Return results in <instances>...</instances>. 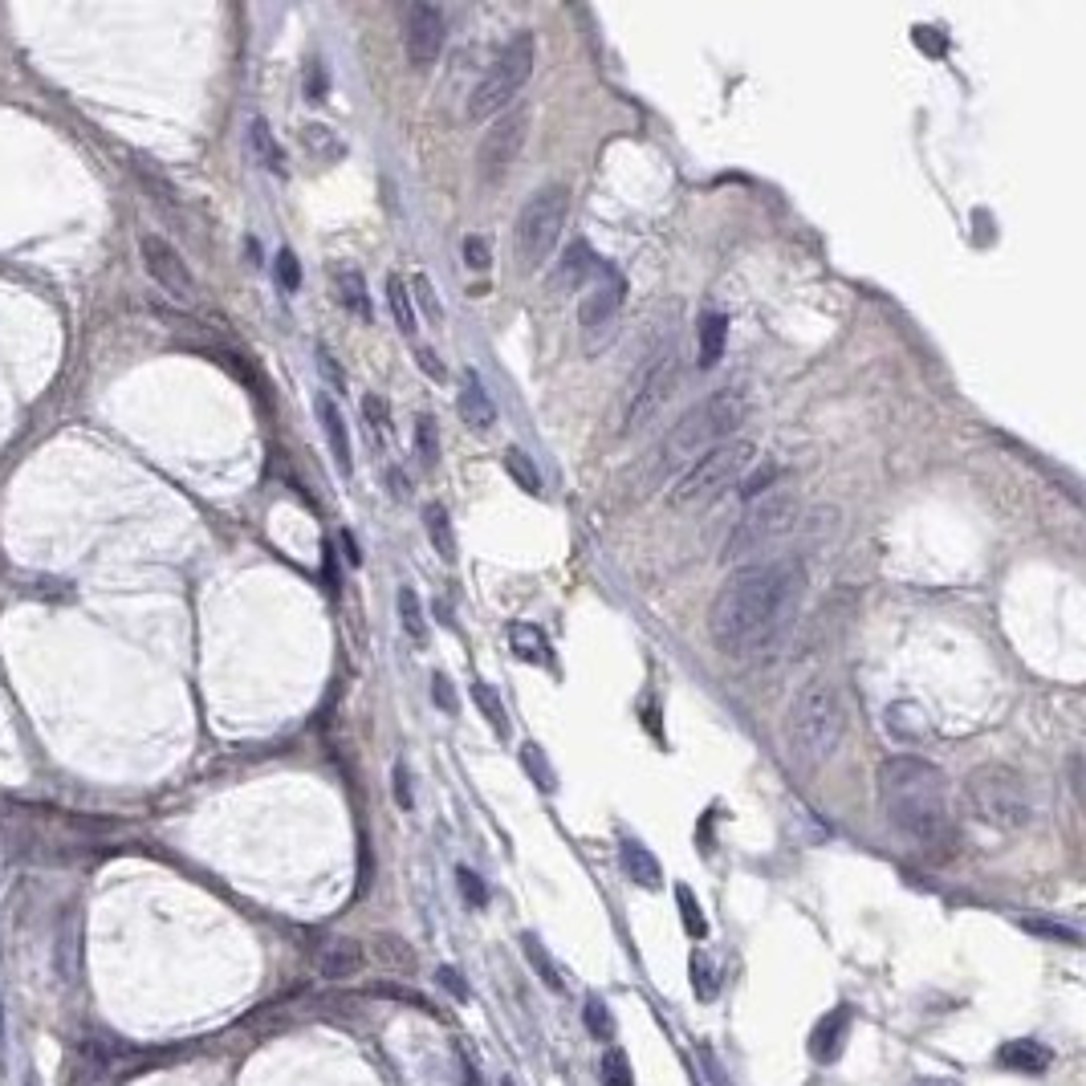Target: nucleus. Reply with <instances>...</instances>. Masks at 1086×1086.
<instances>
[{"label": "nucleus", "instance_id": "4be33fe9", "mask_svg": "<svg viewBox=\"0 0 1086 1086\" xmlns=\"http://www.w3.org/2000/svg\"><path fill=\"white\" fill-rule=\"evenodd\" d=\"M724 342H729V318L724 314H704V322L696 326V350H700V367L712 371L720 354H724Z\"/></svg>", "mask_w": 1086, "mask_h": 1086}, {"label": "nucleus", "instance_id": "2f4dec72", "mask_svg": "<svg viewBox=\"0 0 1086 1086\" xmlns=\"http://www.w3.org/2000/svg\"><path fill=\"white\" fill-rule=\"evenodd\" d=\"M521 944H525V956H529V964H533V969H537V977H541V981H546V989H554V993H562V989H566V981H562V973L554 969V960H550V952H546V948H541V940H533V936H525Z\"/></svg>", "mask_w": 1086, "mask_h": 1086}, {"label": "nucleus", "instance_id": "b1692460", "mask_svg": "<svg viewBox=\"0 0 1086 1086\" xmlns=\"http://www.w3.org/2000/svg\"><path fill=\"white\" fill-rule=\"evenodd\" d=\"M249 143H253V151H257V159H261V167H265V171L285 175V151H281V143L273 139V131H269L265 118H253V127H249Z\"/></svg>", "mask_w": 1086, "mask_h": 1086}, {"label": "nucleus", "instance_id": "f8f14e48", "mask_svg": "<svg viewBox=\"0 0 1086 1086\" xmlns=\"http://www.w3.org/2000/svg\"><path fill=\"white\" fill-rule=\"evenodd\" d=\"M623 301H627V277H623L615 265L598 261V269H594V277L586 281V293H582V301H578V322H582L586 342H594V334H598V338L611 334V326H615V318H619V310H623Z\"/></svg>", "mask_w": 1086, "mask_h": 1086}, {"label": "nucleus", "instance_id": "7ed1b4c3", "mask_svg": "<svg viewBox=\"0 0 1086 1086\" xmlns=\"http://www.w3.org/2000/svg\"><path fill=\"white\" fill-rule=\"evenodd\" d=\"M745 415H749V395L745 391H737V387L712 391L708 399H700L696 407H688L672 424V432L663 436V444H659V468L663 472H672V468L684 472L704 452L720 448L724 440H737V428L745 424Z\"/></svg>", "mask_w": 1086, "mask_h": 1086}, {"label": "nucleus", "instance_id": "7c9ffc66", "mask_svg": "<svg viewBox=\"0 0 1086 1086\" xmlns=\"http://www.w3.org/2000/svg\"><path fill=\"white\" fill-rule=\"evenodd\" d=\"M692 993L700 1001H716V989H720V977H716V964L708 960V952H692Z\"/></svg>", "mask_w": 1086, "mask_h": 1086}, {"label": "nucleus", "instance_id": "37998d69", "mask_svg": "<svg viewBox=\"0 0 1086 1086\" xmlns=\"http://www.w3.org/2000/svg\"><path fill=\"white\" fill-rule=\"evenodd\" d=\"M456 879H460L464 899H472L476 908H485V903H489V891H485V883H480V875H476V871H468V867H460V871H456Z\"/></svg>", "mask_w": 1086, "mask_h": 1086}, {"label": "nucleus", "instance_id": "9d476101", "mask_svg": "<svg viewBox=\"0 0 1086 1086\" xmlns=\"http://www.w3.org/2000/svg\"><path fill=\"white\" fill-rule=\"evenodd\" d=\"M676 375H680V350H676V342L668 338V342H659V346L639 362V371H635L631 383H627V399H623V436L643 432L651 419L663 411V403L672 399Z\"/></svg>", "mask_w": 1086, "mask_h": 1086}, {"label": "nucleus", "instance_id": "e433bc0d", "mask_svg": "<svg viewBox=\"0 0 1086 1086\" xmlns=\"http://www.w3.org/2000/svg\"><path fill=\"white\" fill-rule=\"evenodd\" d=\"M586 1030H590L598 1042H611V1038H615V1017H611V1009L602 1005L598 997H586Z\"/></svg>", "mask_w": 1086, "mask_h": 1086}, {"label": "nucleus", "instance_id": "4c0bfd02", "mask_svg": "<svg viewBox=\"0 0 1086 1086\" xmlns=\"http://www.w3.org/2000/svg\"><path fill=\"white\" fill-rule=\"evenodd\" d=\"M676 903H680V916H684L688 936H704V932H708V924H704V912H700L696 895H692L688 887H676Z\"/></svg>", "mask_w": 1086, "mask_h": 1086}, {"label": "nucleus", "instance_id": "39448f33", "mask_svg": "<svg viewBox=\"0 0 1086 1086\" xmlns=\"http://www.w3.org/2000/svg\"><path fill=\"white\" fill-rule=\"evenodd\" d=\"M757 460V444L753 440H724L720 448L704 452L696 464H688L676 485L668 493V501L676 509H696V505H712L716 497H724L729 489H737L745 472Z\"/></svg>", "mask_w": 1086, "mask_h": 1086}, {"label": "nucleus", "instance_id": "a18cd8bd", "mask_svg": "<svg viewBox=\"0 0 1086 1086\" xmlns=\"http://www.w3.org/2000/svg\"><path fill=\"white\" fill-rule=\"evenodd\" d=\"M773 480H777V468H773V464H765V468H761L757 476H749V480H741V485H745L741 493H745V497L753 501V497H761L765 489H773Z\"/></svg>", "mask_w": 1086, "mask_h": 1086}, {"label": "nucleus", "instance_id": "72a5a7b5", "mask_svg": "<svg viewBox=\"0 0 1086 1086\" xmlns=\"http://www.w3.org/2000/svg\"><path fill=\"white\" fill-rule=\"evenodd\" d=\"M598 1070H602V1086H635L631 1062H627V1054H623V1050H615V1046H611L607 1054H602Z\"/></svg>", "mask_w": 1086, "mask_h": 1086}, {"label": "nucleus", "instance_id": "de8ad7c7", "mask_svg": "<svg viewBox=\"0 0 1086 1086\" xmlns=\"http://www.w3.org/2000/svg\"><path fill=\"white\" fill-rule=\"evenodd\" d=\"M395 802H399L403 810H411V777H407V765H403V761L395 765Z\"/></svg>", "mask_w": 1086, "mask_h": 1086}, {"label": "nucleus", "instance_id": "f03ea898", "mask_svg": "<svg viewBox=\"0 0 1086 1086\" xmlns=\"http://www.w3.org/2000/svg\"><path fill=\"white\" fill-rule=\"evenodd\" d=\"M875 786L887 826L908 838L912 847L932 851L952 838L948 777L940 765L924 757H887L875 773Z\"/></svg>", "mask_w": 1086, "mask_h": 1086}, {"label": "nucleus", "instance_id": "c03bdc74", "mask_svg": "<svg viewBox=\"0 0 1086 1086\" xmlns=\"http://www.w3.org/2000/svg\"><path fill=\"white\" fill-rule=\"evenodd\" d=\"M464 261L472 269H489L493 253H489V240H480V236H464Z\"/></svg>", "mask_w": 1086, "mask_h": 1086}, {"label": "nucleus", "instance_id": "1a4fd4ad", "mask_svg": "<svg viewBox=\"0 0 1086 1086\" xmlns=\"http://www.w3.org/2000/svg\"><path fill=\"white\" fill-rule=\"evenodd\" d=\"M533 66H537V37L529 29H521L501 49V57L489 66V74L476 82V90L468 94V118L472 123H485V118L505 114V106L517 98V90L529 82Z\"/></svg>", "mask_w": 1086, "mask_h": 1086}, {"label": "nucleus", "instance_id": "0eeeda50", "mask_svg": "<svg viewBox=\"0 0 1086 1086\" xmlns=\"http://www.w3.org/2000/svg\"><path fill=\"white\" fill-rule=\"evenodd\" d=\"M964 798L973 814L997 830H1025L1034 822V802L1025 790V777L1009 765H977L964 777Z\"/></svg>", "mask_w": 1086, "mask_h": 1086}, {"label": "nucleus", "instance_id": "412c9836", "mask_svg": "<svg viewBox=\"0 0 1086 1086\" xmlns=\"http://www.w3.org/2000/svg\"><path fill=\"white\" fill-rule=\"evenodd\" d=\"M619 859H623V871L631 875V883H639L643 891H659L663 887V867H659V859L643 847V842H623V851H619Z\"/></svg>", "mask_w": 1086, "mask_h": 1086}, {"label": "nucleus", "instance_id": "a19ab883", "mask_svg": "<svg viewBox=\"0 0 1086 1086\" xmlns=\"http://www.w3.org/2000/svg\"><path fill=\"white\" fill-rule=\"evenodd\" d=\"M273 265H277V281H281V289H285V293H297V289H301V265H297V257H293L289 249H281Z\"/></svg>", "mask_w": 1086, "mask_h": 1086}, {"label": "nucleus", "instance_id": "5701e85b", "mask_svg": "<svg viewBox=\"0 0 1086 1086\" xmlns=\"http://www.w3.org/2000/svg\"><path fill=\"white\" fill-rule=\"evenodd\" d=\"M1001 1066L1025 1070V1074H1042L1050 1066V1050L1038 1046V1042H1009V1046H1001Z\"/></svg>", "mask_w": 1086, "mask_h": 1086}, {"label": "nucleus", "instance_id": "6e6552de", "mask_svg": "<svg viewBox=\"0 0 1086 1086\" xmlns=\"http://www.w3.org/2000/svg\"><path fill=\"white\" fill-rule=\"evenodd\" d=\"M566 212H570L566 184H546L521 204L517 224H513V249H517V265L525 273H533L550 261V253L562 240V228H566Z\"/></svg>", "mask_w": 1086, "mask_h": 1086}, {"label": "nucleus", "instance_id": "864d4df0", "mask_svg": "<svg viewBox=\"0 0 1086 1086\" xmlns=\"http://www.w3.org/2000/svg\"><path fill=\"white\" fill-rule=\"evenodd\" d=\"M924 1086H956V1082H944V1078H928Z\"/></svg>", "mask_w": 1086, "mask_h": 1086}, {"label": "nucleus", "instance_id": "c85d7f7f", "mask_svg": "<svg viewBox=\"0 0 1086 1086\" xmlns=\"http://www.w3.org/2000/svg\"><path fill=\"white\" fill-rule=\"evenodd\" d=\"M387 301H391L395 326H399L403 334H415L419 326H415V306H411V289L403 285V277H399V273H391V277H387Z\"/></svg>", "mask_w": 1086, "mask_h": 1086}, {"label": "nucleus", "instance_id": "423d86ee", "mask_svg": "<svg viewBox=\"0 0 1086 1086\" xmlns=\"http://www.w3.org/2000/svg\"><path fill=\"white\" fill-rule=\"evenodd\" d=\"M802 505L790 489H765L761 497L749 501V509L741 513V521L733 525L729 541H724V562H761V554H769L781 537H786L798 521Z\"/></svg>", "mask_w": 1086, "mask_h": 1086}, {"label": "nucleus", "instance_id": "ddd939ff", "mask_svg": "<svg viewBox=\"0 0 1086 1086\" xmlns=\"http://www.w3.org/2000/svg\"><path fill=\"white\" fill-rule=\"evenodd\" d=\"M139 257H143V269L147 277L175 301H192L196 297V277L184 261V253H179L167 236L159 232H143L139 236Z\"/></svg>", "mask_w": 1086, "mask_h": 1086}, {"label": "nucleus", "instance_id": "79ce46f5", "mask_svg": "<svg viewBox=\"0 0 1086 1086\" xmlns=\"http://www.w3.org/2000/svg\"><path fill=\"white\" fill-rule=\"evenodd\" d=\"M411 289H415L411 297L419 301V306H424V314H428V318H440V314H444V310H440V297H436V289H432V281H428V277H415V281H411Z\"/></svg>", "mask_w": 1086, "mask_h": 1086}, {"label": "nucleus", "instance_id": "ea45409f", "mask_svg": "<svg viewBox=\"0 0 1086 1086\" xmlns=\"http://www.w3.org/2000/svg\"><path fill=\"white\" fill-rule=\"evenodd\" d=\"M521 761H525V769L529 773H537V786L541 790H554V773H550V765H546V753H541V745H525L521 749Z\"/></svg>", "mask_w": 1086, "mask_h": 1086}, {"label": "nucleus", "instance_id": "09e8293b", "mask_svg": "<svg viewBox=\"0 0 1086 1086\" xmlns=\"http://www.w3.org/2000/svg\"><path fill=\"white\" fill-rule=\"evenodd\" d=\"M440 981H444V989H448L456 1001H468V989H464V981H460L456 969H448V964H444V969H440Z\"/></svg>", "mask_w": 1086, "mask_h": 1086}, {"label": "nucleus", "instance_id": "4468645a", "mask_svg": "<svg viewBox=\"0 0 1086 1086\" xmlns=\"http://www.w3.org/2000/svg\"><path fill=\"white\" fill-rule=\"evenodd\" d=\"M444 41H448V21L436 5L428 0H415L407 9V25H403V45H407V57L415 70H432L444 53Z\"/></svg>", "mask_w": 1086, "mask_h": 1086}, {"label": "nucleus", "instance_id": "cd10ccee", "mask_svg": "<svg viewBox=\"0 0 1086 1086\" xmlns=\"http://www.w3.org/2000/svg\"><path fill=\"white\" fill-rule=\"evenodd\" d=\"M472 700H476L480 716L489 720V729L505 737V733H509V716H505V704H501L497 688H493V684H485V680H476V684H472Z\"/></svg>", "mask_w": 1086, "mask_h": 1086}, {"label": "nucleus", "instance_id": "aec40b11", "mask_svg": "<svg viewBox=\"0 0 1086 1086\" xmlns=\"http://www.w3.org/2000/svg\"><path fill=\"white\" fill-rule=\"evenodd\" d=\"M330 281H334V297L338 306L350 310L358 322H371L375 310H371V293H367V277H362L354 265H334L330 269Z\"/></svg>", "mask_w": 1086, "mask_h": 1086}, {"label": "nucleus", "instance_id": "473e14b6", "mask_svg": "<svg viewBox=\"0 0 1086 1086\" xmlns=\"http://www.w3.org/2000/svg\"><path fill=\"white\" fill-rule=\"evenodd\" d=\"M375 948H379V960H383V964H391V969H403V973H415V952H411L407 940H399V936H379Z\"/></svg>", "mask_w": 1086, "mask_h": 1086}, {"label": "nucleus", "instance_id": "8fccbe9b", "mask_svg": "<svg viewBox=\"0 0 1086 1086\" xmlns=\"http://www.w3.org/2000/svg\"><path fill=\"white\" fill-rule=\"evenodd\" d=\"M318 367H322V375H326V379L338 387V395H342V383H346V379H342V371L334 367V358H330L326 350H318Z\"/></svg>", "mask_w": 1086, "mask_h": 1086}, {"label": "nucleus", "instance_id": "20e7f679", "mask_svg": "<svg viewBox=\"0 0 1086 1086\" xmlns=\"http://www.w3.org/2000/svg\"><path fill=\"white\" fill-rule=\"evenodd\" d=\"M842 729H847V712H842L838 692L826 680H810L794 696L790 716H786L790 753L802 765H822V761L834 757V749L842 741Z\"/></svg>", "mask_w": 1086, "mask_h": 1086}, {"label": "nucleus", "instance_id": "dca6fc26", "mask_svg": "<svg viewBox=\"0 0 1086 1086\" xmlns=\"http://www.w3.org/2000/svg\"><path fill=\"white\" fill-rule=\"evenodd\" d=\"M847 1038H851V1009L838 1005L834 1013H826V1017L814 1025V1034H810V1054H814V1062H838L842 1050H847Z\"/></svg>", "mask_w": 1086, "mask_h": 1086}, {"label": "nucleus", "instance_id": "3c124183", "mask_svg": "<svg viewBox=\"0 0 1086 1086\" xmlns=\"http://www.w3.org/2000/svg\"><path fill=\"white\" fill-rule=\"evenodd\" d=\"M419 367H424L432 379H444V375H448V371H444V362H440L432 350H419Z\"/></svg>", "mask_w": 1086, "mask_h": 1086}, {"label": "nucleus", "instance_id": "9b49d317", "mask_svg": "<svg viewBox=\"0 0 1086 1086\" xmlns=\"http://www.w3.org/2000/svg\"><path fill=\"white\" fill-rule=\"evenodd\" d=\"M525 135H529V110L517 106V110H505L497 114L485 139H480L476 147V175L485 179V184H501V179L513 171L521 147H525Z\"/></svg>", "mask_w": 1086, "mask_h": 1086}, {"label": "nucleus", "instance_id": "6ab92c4d", "mask_svg": "<svg viewBox=\"0 0 1086 1086\" xmlns=\"http://www.w3.org/2000/svg\"><path fill=\"white\" fill-rule=\"evenodd\" d=\"M594 269H598L594 249L586 245V240H574V245L566 249V257L558 261V269L550 273V289L554 293H574L594 277Z\"/></svg>", "mask_w": 1086, "mask_h": 1086}, {"label": "nucleus", "instance_id": "bb28decb", "mask_svg": "<svg viewBox=\"0 0 1086 1086\" xmlns=\"http://www.w3.org/2000/svg\"><path fill=\"white\" fill-rule=\"evenodd\" d=\"M399 623L407 631L411 643H428V619H424V607H419V594L411 586L399 590Z\"/></svg>", "mask_w": 1086, "mask_h": 1086}, {"label": "nucleus", "instance_id": "c9c22d12", "mask_svg": "<svg viewBox=\"0 0 1086 1086\" xmlns=\"http://www.w3.org/2000/svg\"><path fill=\"white\" fill-rule=\"evenodd\" d=\"M415 452L424 464H436L440 460V436H436V419L432 415H419L415 419Z\"/></svg>", "mask_w": 1086, "mask_h": 1086}, {"label": "nucleus", "instance_id": "f257e3e1", "mask_svg": "<svg viewBox=\"0 0 1086 1086\" xmlns=\"http://www.w3.org/2000/svg\"><path fill=\"white\" fill-rule=\"evenodd\" d=\"M802 558L749 562L720 582L708 607V635L724 655H753L786 631L802 607Z\"/></svg>", "mask_w": 1086, "mask_h": 1086}, {"label": "nucleus", "instance_id": "393cba45", "mask_svg": "<svg viewBox=\"0 0 1086 1086\" xmlns=\"http://www.w3.org/2000/svg\"><path fill=\"white\" fill-rule=\"evenodd\" d=\"M424 521H428V537L444 562H456V529H452V517L444 505H428L424 509Z\"/></svg>", "mask_w": 1086, "mask_h": 1086}, {"label": "nucleus", "instance_id": "49530a36", "mask_svg": "<svg viewBox=\"0 0 1086 1086\" xmlns=\"http://www.w3.org/2000/svg\"><path fill=\"white\" fill-rule=\"evenodd\" d=\"M432 700H436L444 712H456V708H460V704H456V692H452V680H448L444 672L432 676Z\"/></svg>", "mask_w": 1086, "mask_h": 1086}, {"label": "nucleus", "instance_id": "603ef678", "mask_svg": "<svg viewBox=\"0 0 1086 1086\" xmlns=\"http://www.w3.org/2000/svg\"><path fill=\"white\" fill-rule=\"evenodd\" d=\"M387 480H391V485H395V489H391L395 497H407V480H403V476H399L395 468H391V476H387Z\"/></svg>", "mask_w": 1086, "mask_h": 1086}, {"label": "nucleus", "instance_id": "2eb2a0df", "mask_svg": "<svg viewBox=\"0 0 1086 1086\" xmlns=\"http://www.w3.org/2000/svg\"><path fill=\"white\" fill-rule=\"evenodd\" d=\"M362 969H367V948H362L358 940L338 936V940H326V944L318 948V973H322L326 981H350V977H358Z\"/></svg>", "mask_w": 1086, "mask_h": 1086}, {"label": "nucleus", "instance_id": "a878e982", "mask_svg": "<svg viewBox=\"0 0 1086 1086\" xmlns=\"http://www.w3.org/2000/svg\"><path fill=\"white\" fill-rule=\"evenodd\" d=\"M509 647L517 651V659L525 663H546V635H541L533 623H513L509 627Z\"/></svg>", "mask_w": 1086, "mask_h": 1086}, {"label": "nucleus", "instance_id": "c756f323", "mask_svg": "<svg viewBox=\"0 0 1086 1086\" xmlns=\"http://www.w3.org/2000/svg\"><path fill=\"white\" fill-rule=\"evenodd\" d=\"M505 468H509V476L517 480V485H521V493L541 497V476H537L533 460H529L521 448H505Z\"/></svg>", "mask_w": 1086, "mask_h": 1086}, {"label": "nucleus", "instance_id": "f3484780", "mask_svg": "<svg viewBox=\"0 0 1086 1086\" xmlns=\"http://www.w3.org/2000/svg\"><path fill=\"white\" fill-rule=\"evenodd\" d=\"M456 407H460V419L472 432H489L497 424V407H493V399H489V391H485V383H480L476 371H464Z\"/></svg>", "mask_w": 1086, "mask_h": 1086}, {"label": "nucleus", "instance_id": "58836bf2", "mask_svg": "<svg viewBox=\"0 0 1086 1086\" xmlns=\"http://www.w3.org/2000/svg\"><path fill=\"white\" fill-rule=\"evenodd\" d=\"M1025 932H1038V936H1046V940H1066V944H1078V932L1074 928H1066V924H1050V920H1042V916H1021L1017 920Z\"/></svg>", "mask_w": 1086, "mask_h": 1086}, {"label": "nucleus", "instance_id": "f704fd0d", "mask_svg": "<svg viewBox=\"0 0 1086 1086\" xmlns=\"http://www.w3.org/2000/svg\"><path fill=\"white\" fill-rule=\"evenodd\" d=\"M301 147L306 151H314L318 159H338L342 155V143L330 135V127H322V123H310L306 131H301Z\"/></svg>", "mask_w": 1086, "mask_h": 1086}, {"label": "nucleus", "instance_id": "a211bd4d", "mask_svg": "<svg viewBox=\"0 0 1086 1086\" xmlns=\"http://www.w3.org/2000/svg\"><path fill=\"white\" fill-rule=\"evenodd\" d=\"M314 407H318V424H322V432H326V444H330V456H334L338 472L350 476V472H354V452H350V432H346V419H342L338 403H334L330 395H318Z\"/></svg>", "mask_w": 1086, "mask_h": 1086}]
</instances>
